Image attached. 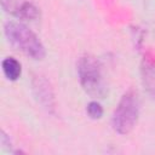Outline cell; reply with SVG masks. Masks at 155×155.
Instances as JSON below:
<instances>
[{
    "label": "cell",
    "instance_id": "cell-4",
    "mask_svg": "<svg viewBox=\"0 0 155 155\" xmlns=\"http://www.w3.org/2000/svg\"><path fill=\"white\" fill-rule=\"evenodd\" d=\"M1 8L7 15L19 21H36L40 18V8L30 0H0Z\"/></svg>",
    "mask_w": 155,
    "mask_h": 155
},
{
    "label": "cell",
    "instance_id": "cell-8",
    "mask_svg": "<svg viewBox=\"0 0 155 155\" xmlns=\"http://www.w3.org/2000/svg\"><path fill=\"white\" fill-rule=\"evenodd\" d=\"M86 113H87V115H88L91 119L98 120V119H101V117L103 116L104 110H103V107H102V104H101L99 102H97V101H91V102L86 105Z\"/></svg>",
    "mask_w": 155,
    "mask_h": 155
},
{
    "label": "cell",
    "instance_id": "cell-6",
    "mask_svg": "<svg viewBox=\"0 0 155 155\" xmlns=\"http://www.w3.org/2000/svg\"><path fill=\"white\" fill-rule=\"evenodd\" d=\"M1 68L5 78L10 81H16L22 75V64L15 57H6L1 62Z\"/></svg>",
    "mask_w": 155,
    "mask_h": 155
},
{
    "label": "cell",
    "instance_id": "cell-2",
    "mask_svg": "<svg viewBox=\"0 0 155 155\" xmlns=\"http://www.w3.org/2000/svg\"><path fill=\"white\" fill-rule=\"evenodd\" d=\"M78 78L82 90L96 99H102L108 94V86L101 62L92 54H84L76 64Z\"/></svg>",
    "mask_w": 155,
    "mask_h": 155
},
{
    "label": "cell",
    "instance_id": "cell-5",
    "mask_svg": "<svg viewBox=\"0 0 155 155\" xmlns=\"http://www.w3.org/2000/svg\"><path fill=\"white\" fill-rule=\"evenodd\" d=\"M31 91L36 102L47 113H54L56 99L51 84L41 75L33 76L31 79Z\"/></svg>",
    "mask_w": 155,
    "mask_h": 155
},
{
    "label": "cell",
    "instance_id": "cell-7",
    "mask_svg": "<svg viewBox=\"0 0 155 155\" xmlns=\"http://www.w3.org/2000/svg\"><path fill=\"white\" fill-rule=\"evenodd\" d=\"M142 70H143V80L147 88L149 90L150 93L155 96V63L151 61L150 62L144 61Z\"/></svg>",
    "mask_w": 155,
    "mask_h": 155
},
{
    "label": "cell",
    "instance_id": "cell-1",
    "mask_svg": "<svg viewBox=\"0 0 155 155\" xmlns=\"http://www.w3.org/2000/svg\"><path fill=\"white\" fill-rule=\"evenodd\" d=\"M4 34L7 41L34 61H42L46 50L39 36L25 24L16 21H7L4 24Z\"/></svg>",
    "mask_w": 155,
    "mask_h": 155
},
{
    "label": "cell",
    "instance_id": "cell-9",
    "mask_svg": "<svg viewBox=\"0 0 155 155\" xmlns=\"http://www.w3.org/2000/svg\"><path fill=\"white\" fill-rule=\"evenodd\" d=\"M0 143L2 145L4 149H11V140H10V137L5 133V131L2 130L1 131V136H0Z\"/></svg>",
    "mask_w": 155,
    "mask_h": 155
},
{
    "label": "cell",
    "instance_id": "cell-3",
    "mask_svg": "<svg viewBox=\"0 0 155 155\" xmlns=\"http://www.w3.org/2000/svg\"><path fill=\"white\" fill-rule=\"evenodd\" d=\"M139 98L132 90L125 92L111 115V127L119 134H128L139 117Z\"/></svg>",
    "mask_w": 155,
    "mask_h": 155
}]
</instances>
